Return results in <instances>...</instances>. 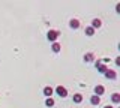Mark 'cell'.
<instances>
[{"instance_id": "9a60e30c", "label": "cell", "mask_w": 120, "mask_h": 108, "mask_svg": "<svg viewBox=\"0 0 120 108\" xmlns=\"http://www.w3.org/2000/svg\"><path fill=\"white\" fill-rule=\"evenodd\" d=\"M54 104H56V101L52 99V98H47L45 99V105H47L48 108H51V107H54Z\"/></svg>"}, {"instance_id": "ba28073f", "label": "cell", "mask_w": 120, "mask_h": 108, "mask_svg": "<svg viewBox=\"0 0 120 108\" xmlns=\"http://www.w3.org/2000/svg\"><path fill=\"white\" fill-rule=\"evenodd\" d=\"M82 60H84L86 63H92V62H95V54H93V53H86V54H84V57H82Z\"/></svg>"}, {"instance_id": "52a82bcc", "label": "cell", "mask_w": 120, "mask_h": 108, "mask_svg": "<svg viewBox=\"0 0 120 108\" xmlns=\"http://www.w3.org/2000/svg\"><path fill=\"white\" fill-rule=\"evenodd\" d=\"M89 101H90V104H92L93 107H98L101 104V98H99V96H96V95H92Z\"/></svg>"}, {"instance_id": "7a4b0ae2", "label": "cell", "mask_w": 120, "mask_h": 108, "mask_svg": "<svg viewBox=\"0 0 120 108\" xmlns=\"http://www.w3.org/2000/svg\"><path fill=\"white\" fill-rule=\"evenodd\" d=\"M54 92L57 93V95L60 96V98H68V90H66V87H63V86H57V87L54 89Z\"/></svg>"}, {"instance_id": "30bf717a", "label": "cell", "mask_w": 120, "mask_h": 108, "mask_svg": "<svg viewBox=\"0 0 120 108\" xmlns=\"http://www.w3.org/2000/svg\"><path fill=\"white\" fill-rule=\"evenodd\" d=\"M72 102L74 104H81L82 102V95L81 93H75V95L72 96Z\"/></svg>"}, {"instance_id": "9c48e42d", "label": "cell", "mask_w": 120, "mask_h": 108, "mask_svg": "<svg viewBox=\"0 0 120 108\" xmlns=\"http://www.w3.org/2000/svg\"><path fill=\"white\" fill-rule=\"evenodd\" d=\"M69 27L72 29V30H77V29L80 27V21H78L77 18H72V20L69 21Z\"/></svg>"}, {"instance_id": "3957f363", "label": "cell", "mask_w": 120, "mask_h": 108, "mask_svg": "<svg viewBox=\"0 0 120 108\" xmlns=\"http://www.w3.org/2000/svg\"><path fill=\"white\" fill-rule=\"evenodd\" d=\"M95 66H96V69H98V72H101V74H105V71H107V65L105 63H102V60H98L95 63Z\"/></svg>"}, {"instance_id": "8fae6325", "label": "cell", "mask_w": 120, "mask_h": 108, "mask_svg": "<svg viewBox=\"0 0 120 108\" xmlns=\"http://www.w3.org/2000/svg\"><path fill=\"white\" fill-rule=\"evenodd\" d=\"M101 26H102V21H101L99 18H93V21H92V27L96 30V29H99Z\"/></svg>"}, {"instance_id": "8992f818", "label": "cell", "mask_w": 120, "mask_h": 108, "mask_svg": "<svg viewBox=\"0 0 120 108\" xmlns=\"http://www.w3.org/2000/svg\"><path fill=\"white\" fill-rule=\"evenodd\" d=\"M52 93H54V89H52L51 86H45V87H44V95H45V98H51Z\"/></svg>"}, {"instance_id": "277c9868", "label": "cell", "mask_w": 120, "mask_h": 108, "mask_svg": "<svg viewBox=\"0 0 120 108\" xmlns=\"http://www.w3.org/2000/svg\"><path fill=\"white\" fill-rule=\"evenodd\" d=\"M93 92H95V93H93V95H96V96H99V98H101V96H102L104 93H105V87H104L102 84H98L96 87L93 89Z\"/></svg>"}, {"instance_id": "4fadbf2b", "label": "cell", "mask_w": 120, "mask_h": 108, "mask_svg": "<svg viewBox=\"0 0 120 108\" xmlns=\"http://www.w3.org/2000/svg\"><path fill=\"white\" fill-rule=\"evenodd\" d=\"M95 29H93L92 27V26H87V27H86V35H87V36H93V35H95Z\"/></svg>"}, {"instance_id": "2e32d148", "label": "cell", "mask_w": 120, "mask_h": 108, "mask_svg": "<svg viewBox=\"0 0 120 108\" xmlns=\"http://www.w3.org/2000/svg\"><path fill=\"white\" fill-rule=\"evenodd\" d=\"M104 108H112V105H105Z\"/></svg>"}, {"instance_id": "7c38bea8", "label": "cell", "mask_w": 120, "mask_h": 108, "mask_svg": "<svg viewBox=\"0 0 120 108\" xmlns=\"http://www.w3.org/2000/svg\"><path fill=\"white\" fill-rule=\"evenodd\" d=\"M51 50H52V53H60V51H62V45H60L59 42H52Z\"/></svg>"}, {"instance_id": "5bb4252c", "label": "cell", "mask_w": 120, "mask_h": 108, "mask_svg": "<svg viewBox=\"0 0 120 108\" xmlns=\"http://www.w3.org/2000/svg\"><path fill=\"white\" fill-rule=\"evenodd\" d=\"M111 102H114V104L120 102V95H119V93H112V95H111Z\"/></svg>"}, {"instance_id": "6da1fadb", "label": "cell", "mask_w": 120, "mask_h": 108, "mask_svg": "<svg viewBox=\"0 0 120 108\" xmlns=\"http://www.w3.org/2000/svg\"><path fill=\"white\" fill-rule=\"evenodd\" d=\"M59 36H60V30H48V33H47V39L50 42H56Z\"/></svg>"}, {"instance_id": "5b68a950", "label": "cell", "mask_w": 120, "mask_h": 108, "mask_svg": "<svg viewBox=\"0 0 120 108\" xmlns=\"http://www.w3.org/2000/svg\"><path fill=\"white\" fill-rule=\"evenodd\" d=\"M104 75L107 77L108 80H116V78H117V72H116V71H112V69H107Z\"/></svg>"}]
</instances>
